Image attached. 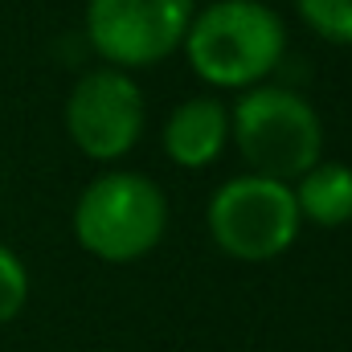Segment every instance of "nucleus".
<instances>
[{"label": "nucleus", "mask_w": 352, "mask_h": 352, "mask_svg": "<svg viewBox=\"0 0 352 352\" xmlns=\"http://www.w3.org/2000/svg\"><path fill=\"white\" fill-rule=\"evenodd\" d=\"M192 74L213 90L263 87L287 54V25L266 0H213L184 33Z\"/></svg>", "instance_id": "obj_1"}, {"label": "nucleus", "mask_w": 352, "mask_h": 352, "mask_svg": "<svg viewBox=\"0 0 352 352\" xmlns=\"http://www.w3.org/2000/svg\"><path fill=\"white\" fill-rule=\"evenodd\" d=\"M168 230V197L144 173L107 168L74 201V238L90 258L111 266L140 263Z\"/></svg>", "instance_id": "obj_2"}, {"label": "nucleus", "mask_w": 352, "mask_h": 352, "mask_svg": "<svg viewBox=\"0 0 352 352\" xmlns=\"http://www.w3.org/2000/svg\"><path fill=\"white\" fill-rule=\"evenodd\" d=\"M230 140L250 173L287 184L324 160L320 111L303 94L270 82L242 90V98L230 111Z\"/></svg>", "instance_id": "obj_3"}, {"label": "nucleus", "mask_w": 352, "mask_h": 352, "mask_svg": "<svg viewBox=\"0 0 352 352\" xmlns=\"http://www.w3.org/2000/svg\"><path fill=\"white\" fill-rule=\"evenodd\" d=\"M205 221L217 250L238 263L283 258L303 230L291 184L258 173L230 176L226 184H217V192L209 197Z\"/></svg>", "instance_id": "obj_4"}, {"label": "nucleus", "mask_w": 352, "mask_h": 352, "mask_svg": "<svg viewBox=\"0 0 352 352\" xmlns=\"http://www.w3.org/2000/svg\"><path fill=\"white\" fill-rule=\"evenodd\" d=\"M197 0H87V41L115 70H148L184 45Z\"/></svg>", "instance_id": "obj_5"}, {"label": "nucleus", "mask_w": 352, "mask_h": 352, "mask_svg": "<svg viewBox=\"0 0 352 352\" xmlns=\"http://www.w3.org/2000/svg\"><path fill=\"white\" fill-rule=\"evenodd\" d=\"M144 119H148V107L135 78L115 66H98L82 74L66 98V135L87 160H98V164L123 160L140 144Z\"/></svg>", "instance_id": "obj_6"}, {"label": "nucleus", "mask_w": 352, "mask_h": 352, "mask_svg": "<svg viewBox=\"0 0 352 352\" xmlns=\"http://www.w3.org/2000/svg\"><path fill=\"white\" fill-rule=\"evenodd\" d=\"M160 144H164V156L176 168L201 173V168L217 164V156L230 144V107L221 98H213V94L184 98L164 119Z\"/></svg>", "instance_id": "obj_7"}, {"label": "nucleus", "mask_w": 352, "mask_h": 352, "mask_svg": "<svg viewBox=\"0 0 352 352\" xmlns=\"http://www.w3.org/2000/svg\"><path fill=\"white\" fill-rule=\"evenodd\" d=\"M299 221L320 230H340L352 221V168L340 160H320L299 180H291Z\"/></svg>", "instance_id": "obj_8"}, {"label": "nucleus", "mask_w": 352, "mask_h": 352, "mask_svg": "<svg viewBox=\"0 0 352 352\" xmlns=\"http://www.w3.org/2000/svg\"><path fill=\"white\" fill-rule=\"evenodd\" d=\"M303 25L332 41V45H352V0H295Z\"/></svg>", "instance_id": "obj_9"}, {"label": "nucleus", "mask_w": 352, "mask_h": 352, "mask_svg": "<svg viewBox=\"0 0 352 352\" xmlns=\"http://www.w3.org/2000/svg\"><path fill=\"white\" fill-rule=\"evenodd\" d=\"M29 303V270L12 246L0 242V328L12 324Z\"/></svg>", "instance_id": "obj_10"}]
</instances>
